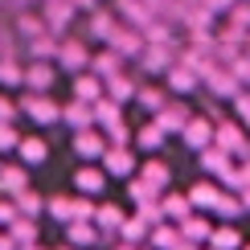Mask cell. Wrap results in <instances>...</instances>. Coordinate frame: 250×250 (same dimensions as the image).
<instances>
[{
	"label": "cell",
	"mask_w": 250,
	"mask_h": 250,
	"mask_svg": "<svg viewBox=\"0 0 250 250\" xmlns=\"http://www.w3.org/2000/svg\"><path fill=\"white\" fill-rule=\"evenodd\" d=\"M172 86L176 90H193L197 86V74H193V70H172Z\"/></svg>",
	"instance_id": "4"
},
{
	"label": "cell",
	"mask_w": 250,
	"mask_h": 250,
	"mask_svg": "<svg viewBox=\"0 0 250 250\" xmlns=\"http://www.w3.org/2000/svg\"><path fill=\"white\" fill-rule=\"evenodd\" d=\"M213 246H217V250H222V246L230 250V246H234V234H230V230H226V234H217V238H213Z\"/></svg>",
	"instance_id": "10"
},
{
	"label": "cell",
	"mask_w": 250,
	"mask_h": 250,
	"mask_svg": "<svg viewBox=\"0 0 250 250\" xmlns=\"http://www.w3.org/2000/svg\"><path fill=\"white\" fill-rule=\"evenodd\" d=\"M21 152H29V160H41V140H29Z\"/></svg>",
	"instance_id": "9"
},
{
	"label": "cell",
	"mask_w": 250,
	"mask_h": 250,
	"mask_svg": "<svg viewBox=\"0 0 250 250\" xmlns=\"http://www.w3.org/2000/svg\"><path fill=\"white\" fill-rule=\"evenodd\" d=\"M62 62H66V66H78V62H82L78 41H66V49H62Z\"/></svg>",
	"instance_id": "5"
},
{
	"label": "cell",
	"mask_w": 250,
	"mask_h": 250,
	"mask_svg": "<svg viewBox=\"0 0 250 250\" xmlns=\"http://www.w3.org/2000/svg\"><path fill=\"white\" fill-rule=\"evenodd\" d=\"M78 152H82V156H99V152H103V140L82 131V135H78Z\"/></svg>",
	"instance_id": "3"
},
{
	"label": "cell",
	"mask_w": 250,
	"mask_h": 250,
	"mask_svg": "<svg viewBox=\"0 0 250 250\" xmlns=\"http://www.w3.org/2000/svg\"><path fill=\"white\" fill-rule=\"evenodd\" d=\"M78 185H82V189H99V185H103V176H99L95 168H82V172H78Z\"/></svg>",
	"instance_id": "6"
},
{
	"label": "cell",
	"mask_w": 250,
	"mask_h": 250,
	"mask_svg": "<svg viewBox=\"0 0 250 250\" xmlns=\"http://www.w3.org/2000/svg\"><path fill=\"white\" fill-rule=\"evenodd\" d=\"M49 82H54V66H49V62L29 66V86H33V90H49Z\"/></svg>",
	"instance_id": "1"
},
{
	"label": "cell",
	"mask_w": 250,
	"mask_h": 250,
	"mask_svg": "<svg viewBox=\"0 0 250 250\" xmlns=\"http://www.w3.org/2000/svg\"><path fill=\"white\" fill-rule=\"evenodd\" d=\"M156 144H160V127H148L144 131V148H156Z\"/></svg>",
	"instance_id": "8"
},
{
	"label": "cell",
	"mask_w": 250,
	"mask_h": 250,
	"mask_svg": "<svg viewBox=\"0 0 250 250\" xmlns=\"http://www.w3.org/2000/svg\"><path fill=\"white\" fill-rule=\"evenodd\" d=\"M111 164H115V168H127L131 156H127V152H115V156H111Z\"/></svg>",
	"instance_id": "11"
},
{
	"label": "cell",
	"mask_w": 250,
	"mask_h": 250,
	"mask_svg": "<svg viewBox=\"0 0 250 250\" xmlns=\"http://www.w3.org/2000/svg\"><path fill=\"white\" fill-rule=\"evenodd\" d=\"M25 107H29V115H33L37 123L58 119V111H54V103H49V99H25Z\"/></svg>",
	"instance_id": "2"
},
{
	"label": "cell",
	"mask_w": 250,
	"mask_h": 250,
	"mask_svg": "<svg viewBox=\"0 0 250 250\" xmlns=\"http://www.w3.org/2000/svg\"><path fill=\"white\" fill-rule=\"evenodd\" d=\"M99 95V82H86V78H78V99H95Z\"/></svg>",
	"instance_id": "7"
}]
</instances>
